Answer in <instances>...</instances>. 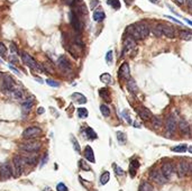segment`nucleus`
Returning <instances> with one entry per match:
<instances>
[{"label":"nucleus","instance_id":"17","mask_svg":"<svg viewBox=\"0 0 192 191\" xmlns=\"http://www.w3.org/2000/svg\"><path fill=\"white\" fill-rule=\"evenodd\" d=\"M161 30H162V35L169 37V38H174L175 37V28L170 25H165V24H161Z\"/></svg>","mask_w":192,"mask_h":191},{"label":"nucleus","instance_id":"34","mask_svg":"<svg viewBox=\"0 0 192 191\" xmlns=\"http://www.w3.org/2000/svg\"><path fill=\"white\" fill-rule=\"evenodd\" d=\"M109 179H110V173L108 172V171H105V172L101 174V176H100V183L106 184L108 181H109Z\"/></svg>","mask_w":192,"mask_h":191},{"label":"nucleus","instance_id":"57","mask_svg":"<svg viewBox=\"0 0 192 191\" xmlns=\"http://www.w3.org/2000/svg\"><path fill=\"white\" fill-rule=\"evenodd\" d=\"M189 173L192 175V162L190 163V166H189Z\"/></svg>","mask_w":192,"mask_h":191},{"label":"nucleus","instance_id":"60","mask_svg":"<svg viewBox=\"0 0 192 191\" xmlns=\"http://www.w3.org/2000/svg\"><path fill=\"white\" fill-rule=\"evenodd\" d=\"M149 1H152L153 4H159V0H149Z\"/></svg>","mask_w":192,"mask_h":191},{"label":"nucleus","instance_id":"63","mask_svg":"<svg viewBox=\"0 0 192 191\" xmlns=\"http://www.w3.org/2000/svg\"><path fill=\"white\" fill-rule=\"evenodd\" d=\"M1 75H2V73H1V72H0V77H1Z\"/></svg>","mask_w":192,"mask_h":191},{"label":"nucleus","instance_id":"6","mask_svg":"<svg viewBox=\"0 0 192 191\" xmlns=\"http://www.w3.org/2000/svg\"><path fill=\"white\" fill-rule=\"evenodd\" d=\"M57 66L63 73L69 74L72 72V64L65 56H60L57 60Z\"/></svg>","mask_w":192,"mask_h":191},{"label":"nucleus","instance_id":"51","mask_svg":"<svg viewBox=\"0 0 192 191\" xmlns=\"http://www.w3.org/2000/svg\"><path fill=\"white\" fill-rule=\"evenodd\" d=\"M8 66H9V69H10L11 71H14V72H15L16 74H18V75H22V73H20V72H19V71L17 70V69H16V68H14V66L11 65V64H9Z\"/></svg>","mask_w":192,"mask_h":191},{"label":"nucleus","instance_id":"64","mask_svg":"<svg viewBox=\"0 0 192 191\" xmlns=\"http://www.w3.org/2000/svg\"><path fill=\"white\" fill-rule=\"evenodd\" d=\"M0 62H1V63H2V61H1V60H0Z\"/></svg>","mask_w":192,"mask_h":191},{"label":"nucleus","instance_id":"29","mask_svg":"<svg viewBox=\"0 0 192 191\" xmlns=\"http://www.w3.org/2000/svg\"><path fill=\"white\" fill-rule=\"evenodd\" d=\"M100 80L101 82H104L106 85H111L112 83V78L109 73H102L100 75Z\"/></svg>","mask_w":192,"mask_h":191},{"label":"nucleus","instance_id":"61","mask_svg":"<svg viewBox=\"0 0 192 191\" xmlns=\"http://www.w3.org/2000/svg\"><path fill=\"white\" fill-rule=\"evenodd\" d=\"M184 20H185L187 23H188L189 25H191V26H192V22H191V20H189V19H184Z\"/></svg>","mask_w":192,"mask_h":191},{"label":"nucleus","instance_id":"28","mask_svg":"<svg viewBox=\"0 0 192 191\" xmlns=\"http://www.w3.org/2000/svg\"><path fill=\"white\" fill-rule=\"evenodd\" d=\"M179 37H180L181 40H192V33H190L188 30H180V32H179Z\"/></svg>","mask_w":192,"mask_h":191},{"label":"nucleus","instance_id":"35","mask_svg":"<svg viewBox=\"0 0 192 191\" xmlns=\"http://www.w3.org/2000/svg\"><path fill=\"white\" fill-rule=\"evenodd\" d=\"M100 111H101V114L104 117H109V115H110V109H109V107L107 105H101L100 106Z\"/></svg>","mask_w":192,"mask_h":191},{"label":"nucleus","instance_id":"7","mask_svg":"<svg viewBox=\"0 0 192 191\" xmlns=\"http://www.w3.org/2000/svg\"><path fill=\"white\" fill-rule=\"evenodd\" d=\"M42 134V129L37 126H30L28 128H26L22 133V137L26 138V140H30L34 137H37Z\"/></svg>","mask_w":192,"mask_h":191},{"label":"nucleus","instance_id":"9","mask_svg":"<svg viewBox=\"0 0 192 191\" xmlns=\"http://www.w3.org/2000/svg\"><path fill=\"white\" fill-rule=\"evenodd\" d=\"M177 128V119L174 117V115H170L167 119H166V132L169 133L170 135L174 134L175 130Z\"/></svg>","mask_w":192,"mask_h":191},{"label":"nucleus","instance_id":"50","mask_svg":"<svg viewBox=\"0 0 192 191\" xmlns=\"http://www.w3.org/2000/svg\"><path fill=\"white\" fill-rule=\"evenodd\" d=\"M75 1L77 0H63V2L65 5H67V6H72V5L75 4Z\"/></svg>","mask_w":192,"mask_h":191},{"label":"nucleus","instance_id":"31","mask_svg":"<svg viewBox=\"0 0 192 191\" xmlns=\"http://www.w3.org/2000/svg\"><path fill=\"white\" fill-rule=\"evenodd\" d=\"M139 191H154V188H153V186H152L149 182H146V181H144L143 183L140 184Z\"/></svg>","mask_w":192,"mask_h":191},{"label":"nucleus","instance_id":"45","mask_svg":"<svg viewBox=\"0 0 192 191\" xmlns=\"http://www.w3.org/2000/svg\"><path fill=\"white\" fill-rule=\"evenodd\" d=\"M56 190L57 191H67L69 189H67V187L65 186V184H63L62 182H61V183H59L57 186H56Z\"/></svg>","mask_w":192,"mask_h":191},{"label":"nucleus","instance_id":"30","mask_svg":"<svg viewBox=\"0 0 192 191\" xmlns=\"http://www.w3.org/2000/svg\"><path fill=\"white\" fill-rule=\"evenodd\" d=\"M106 15H105V12L102 10H98V11H94V14H93V19L96 20V22H101V20H104Z\"/></svg>","mask_w":192,"mask_h":191},{"label":"nucleus","instance_id":"3","mask_svg":"<svg viewBox=\"0 0 192 191\" xmlns=\"http://www.w3.org/2000/svg\"><path fill=\"white\" fill-rule=\"evenodd\" d=\"M70 23L72 27L74 30H77V33H80L82 30V22L80 20V14L77 9H73V10L70 12Z\"/></svg>","mask_w":192,"mask_h":191},{"label":"nucleus","instance_id":"14","mask_svg":"<svg viewBox=\"0 0 192 191\" xmlns=\"http://www.w3.org/2000/svg\"><path fill=\"white\" fill-rule=\"evenodd\" d=\"M35 97L34 96H30V97H28V98H26L25 99V101L22 102V114H28L30 111V109L34 107V103H35Z\"/></svg>","mask_w":192,"mask_h":191},{"label":"nucleus","instance_id":"20","mask_svg":"<svg viewBox=\"0 0 192 191\" xmlns=\"http://www.w3.org/2000/svg\"><path fill=\"white\" fill-rule=\"evenodd\" d=\"M138 115H139V117L143 120H151L152 117H153L151 111L148 110V109H146V108H144V107H140L139 109H138Z\"/></svg>","mask_w":192,"mask_h":191},{"label":"nucleus","instance_id":"40","mask_svg":"<svg viewBox=\"0 0 192 191\" xmlns=\"http://www.w3.org/2000/svg\"><path fill=\"white\" fill-rule=\"evenodd\" d=\"M79 165H80V168H81L82 170H84V171H91L90 165H89L84 160H80V162H79Z\"/></svg>","mask_w":192,"mask_h":191},{"label":"nucleus","instance_id":"25","mask_svg":"<svg viewBox=\"0 0 192 191\" xmlns=\"http://www.w3.org/2000/svg\"><path fill=\"white\" fill-rule=\"evenodd\" d=\"M152 121V126L154 127V128H161L163 125V120L161 117H156V116H153L151 119Z\"/></svg>","mask_w":192,"mask_h":191},{"label":"nucleus","instance_id":"43","mask_svg":"<svg viewBox=\"0 0 192 191\" xmlns=\"http://www.w3.org/2000/svg\"><path fill=\"white\" fill-rule=\"evenodd\" d=\"M46 83H47V85H50V87H55V88L60 87V83L57 82V81L51 80V79H48V80H46Z\"/></svg>","mask_w":192,"mask_h":191},{"label":"nucleus","instance_id":"27","mask_svg":"<svg viewBox=\"0 0 192 191\" xmlns=\"http://www.w3.org/2000/svg\"><path fill=\"white\" fill-rule=\"evenodd\" d=\"M72 98H73V99L79 103H85L87 102V98H85L82 93H79V92H74L73 95H72Z\"/></svg>","mask_w":192,"mask_h":191},{"label":"nucleus","instance_id":"52","mask_svg":"<svg viewBox=\"0 0 192 191\" xmlns=\"http://www.w3.org/2000/svg\"><path fill=\"white\" fill-rule=\"evenodd\" d=\"M174 1H175V2H177V5H180V6H182V5L184 4L185 0H174Z\"/></svg>","mask_w":192,"mask_h":191},{"label":"nucleus","instance_id":"10","mask_svg":"<svg viewBox=\"0 0 192 191\" xmlns=\"http://www.w3.org/2000/svg\"><path fill=\"white\" fill-rule=\"evenodd\" d=\"M11 175H12V170H11L9 163H7V162L1 163V164H0V176H1L4 180H7Z\"/></svg>","mask_w":192,"mask_h":191},{"label":"nucleus","instance_id":"62","mask_svg":"<svg viewBox=\"0 0 192 191\" xmlns=\"http://www.w3.org/2000/svg\"><path fill=\"white\" fill-rule=\"evenodd\" d=\"M188 150H189V152H190V153H192V146H190V147H189Z\"/></svg>","mask_w":192,"mask_h":191},{"label":"nucleus","instance_id":"12","mask_svg":"<svg viewBox=\"0 0 192 191\" xmlns=\"http://www.w3.org/2000/svg\"><path fill=\"white\" fill-rule=\"evenodd\" d=\"M118 75L120 79L122 80H129L130 79V69H129V65H128V63H122V66L119 68V71H118Z\"/></svg>","mask_w":192,"mask_h":191},{"label":"nucleus","instance_id":"26","mask_svg":"<svg viewBox=\"0 0 192 191\" xmlns=\"http://www.w3.org/2000/svg\"><path fill=\"white\" fill-rule=\"evenodd\" d=\"M83 135H85L88 138H90V140H96L97 137H98V136H97V133L94 132L92 128H90V127H87V128H85V130L83 132Z\"/></svg>","mask_w":192,"mask_h":191},{"label":"nucleus","instance_id":"22","mask_svg":"<svg viewBox=\"0 0 192 191\" xmlns=\"http://www.w3.org/2000/svg\"><path fill=\"white\" fill-rule=\"evenodd\" d=\"M139 168V162L137 161V160H133V161L130 162L129 164V173H130V176H135L136 175V172L137 170Z\"/></svg>","mask_w":192,"mask_h":191},{"label":"nucleus","instance_id":"18","mask_svg":"<svg viewBox=\"0 0 192 191\" xmlns=\"http://www.w3.org/2000/svg\"><path fill=\"white\" fill-rule=\"evenodd\" d=\"M177 128H179V132L181 135L184 136H190L191 135V132H190V126L185 120H181L177 125Z\"/></svg>","mask_w":192,"mask_h":191},{"label":"nucleus","instance_id":"2","mask_svg":"<svg viewBox=\"0 0 192 191\" xmlns=\"http://www.w3.org/2000/svg\"><path fill=\"white\" fill-rule=\"evenodd\" d=\"M12 165H14V172H15V176H19L24 171V168L26 165V161L24 156L20 155H15L12 158Z\"/></svg>","mask_w":192,"mask_h":191},{"label":"nucleus","instance_id":"11","mask_svg":"<svg viewBox=\"0 0 192 191\" xmlns=\"http://www.w3.org/2000/svg\"><path fill=\"white\" fill-rule=\"evenodd\" d=\"M189 166H190V163H188L187 161H180L177 163V175L180 178H183L189 173Z\"/></svg>","mask_w":192,"mask_h":191},{"label":"nucleus","instance_id":"54","mask_svg":"<svg viewBox=\"0 0 192 191\" xmlns=\"http://www.w3.org/2000/svg\"><path fill=\"white\" fill-rule=\"evenodd\" d=\"M9 59H10L11 62H16V63L18 62V60H17V59H16V57H15V56H14V54H12V56H10Z\"/></svg>","mask_w":192,"mask_h":191},{"label":"nucleus","instance_id":"42","mask_svg":"<svg viewBox=\"0 0 192 191\" xmlns=\"http://www.w3.org/2000/svg\"><path fill=\"white\" fill-rule=\"evenodd\" d=\"M112 59H114V53H112V51H109L107 53V55H106V61H107L108 64L112 63Z\"/></svg>","mask_w":192,"mask_h":191},{"label":"nucleus","instance_id":"47","mask_svg":"<svg viewBox=\"0 0 192 191\" xmlns=\"http://www.w3.org/2000/svg\"><path fill=\"white\" fill-rule=\"evenodd\" d=\"M10 50H11V52L14 53V55H17V54H18V48L16 47V45L14 44V43H11L10 44Z\"/></svg>","mask_w":192,"mask_h":191},{"label":"nucleus","instance_id":"24","mask_svg":"<svg viewBox=\"0 0 192 191\" xmlns=\"http://www.w3.org/2000/svg\"><path fill=\"white\" fill-rule=\"evenodd\" d=\"M99 95L100 97L102 98V99L105 100V101H111V98H110V92H109V90H108L107 88H102L99 90Z\"/></svg>","mask_w":192,"mask_h":191},{"label":"nucleus","instance_id":"58","mask_svg":"<svg viewBox=\"0 0 192 191\" xmlns=\"http://www.w3.org/2000/svg\"><path fill=\"white\" fill-rule=\"evenodd\" d=\"M134 125H135V127H137V128H139L140 127V124L138 123V121H135V123H134Z\"/></svg>","mask_w":192,"mask_h":191},{"label":"nucleus","instance_id":"55","mask_svg":"<svg viewBox=\"0 0 192 191\" xmlns=\"http://www.w3.org/2000/svg\"><path fill=\"white\" fill-rule=\"evenodd\" d=\"M47 161V155H45L44 156V158H43V161H42V163H41V166H43L45 164V162Z\"/></svg>","mask_w":192,"mask_h":191},{"label":"nucleus","instance_id":"38","mask_svg":"<svg viewBox=\"0 0 192 191\" xmlns=\"http://www.w3.org/2000/svg\"><path fill=\"white\" fill-rule=\"evenodd\" d=\"M107 4L114 8V9H119L120 8V1L119 0H107Z\"/></svg>","mask_w":192,"mask_h":191},{"label":"nucleus","instance_id":"41","mask_svg":"<svg viewBox=\"0 0 192 191\" xmlns=\"http://www.w3.org/2000/svg\"><path fill=\"white\" fill-rule=\"evenodd\" d=\"M112 166H114V170L117 175H125V172H124V170H122V168H119V166L116 165V164H114Z\"/></svg>","mask_w":192,"mask_h":191},{"label":"nucleus","instance_id":"49","mask_svg":"<svg viewBox=\"0 0 192 191\" xmlns=\"http://www.w3.org/2000/svg\"><path fill=\"white\" fill-rule=\"evenodd\" d=\"M97 5H99V1H98V0H92L91 4H90V8H91V9H94V8L97 7Z\"/></svg>","mask_w":192,"mask_h":191},{"label":"nucleus","instance_id":"53","mask_svg":"<svg viewBox=\"0 0 192 191\" xmlns=\"http://www.w3.org/2000/svg\"><path fill=\"white\" fill-rule=\"evenodd\" d=\"M167 18L172 19V20H173V22H175L177 24H180V25H181V22H180V20H177V19H175V18H173V17H170V16H167Z\"/></svg>","mask_w":192,"mask_h":191},{"label":"nucleus","instance_id":"39","mask_svg":"<svg viewBox=\"0 0 192 191\" xmlns=\"http://www.w3.org/2000/svg\"><path fill=\"white\" fill-rule=\"evenodd\" d=\"M71 141H72V144H73V148L75 152H78V153H80L81 152V148H80V145H79V142L78 140L74 137V136H72L71 137Z\"/></svg>","mask_w":192,"mask_h":191},{"label":"nucleus","instance_id":"44","mask_svg":"<svg viewBox=\"0 0 192 191\" xmlns=\"http://www.w3.org/2000/svg\"><path fill=\"white\" fill-rule=\"evenodd\" d=\"M6 54H7V48H6L4 43H0V55L5 56Z\"/></svg>","mask_w":192,"mask_h":191},{"label":"nucleus","instance_id":"8","mask_svg":"<svg viewBox=\"0 0 192 191\" xmlns=\"http://www.w3.org/2000/svg\"><path fill=\"white\" fill-rule=\"evenodd\" d=\"M149 178H151V180H153L157 184H164L166 181H167L165 179V176L162 174L161 170H157V169L152 170L151 173H149Z\"/></svg>","mask_w":192,"mask_h":191},{"label":"nucleus","instance_id":"13","mask_svg":"<svg viewBox=\"0 0 192 191\" xmlns=\"http://www.w3.org/2000/svg\"><path fill=\"white\" fill-rule=\"evenodd\" d=\"M136 48V40H134L133 37H126L124 40V54L125 53H130Z\"/></svg>","mask_w":192,"mask_h":191},{"label":"nucleus","instance_id":"23","mask_svg":"<svg viewBox=\"0 0 192 191\" xmlns=\"http://www.w3.org/2000/svg\"><path fill=\"white\" fill-rule=\"evenodd\" d=\"M127 89L129 90V92H132L134 95H136L137 92H138V87H137L136 82L133 79H129V80L127 81Z\"/></svg>","mask_w":192,"mask_h":191},{"label":"nucleus","instance_id":"19","mask_svg":"<svg viewBox=\"0 0 192 191\" xmlns=\"http://www.w3.org/2000/svg\"><path fill=\"white\" fill-rule=\"evenodd\" d=\"M10 97L15 100H24V91L18 87H15L10 92Z\"/></svg>","mask_w":192,"mask_h":191},{"label":"nucleus","instance_id":"48","mask_svg":"<svg viewBox=\"0 0 192 191\" xmlns=\"http://www.w3.org/2000/svg\"><path fill=\"white\" fill-rule=\"evenodd\" d=\"M187 9L190 14H192V0H187Z\"/></svg>","mask_w":192,"mask_h":191},{"label":"nucleus","instance_id":"46","mask_svg":"<svg viewBox=\"0 0 192 191\" xmlns=\"http://www.w3.org/2000/svg\"><path fill=\"white\" fill-rule=\"evenodd\" d=\"M122 116H124V118H125V120L128 123V124H132V118H130V116L128 115V113L127 111H122Z\"/></svg>","mask_w":192,"mask_h":191},{"label":"nucleus","instance_id":"32","mask_svg":"<svg viewBox=\"0 0 192 191\" xmlns=\"http://www.w3.org/2000/svg\"><path fill=\"white\" fill-rule=\"evenodd\" d=\"M152 32L155 36H162V30H161V24H154L152 26Z\"/></svg>","mask_w":192,"mask_h":191},{"label":"nucleus","instance_id":"1","mask_svg":"<svg viewBox=\"0 0 192 191\" xmlns=\"http://www.w3.org/2000/svg\"><path fill=\"white\" fill-rule=\"evenodd\" d=\"M22 62L25 63L27 66H29L32 70H36L38 71V72H44L45 71L44 68H43L41 64H38V63H37L29 54H27V53H22Z\"/></svg>","mask_w":192,"mask_h":191},{"label":"nucleus","instance_id":"21","mask_svg":"<svg viewBox=\"0 0 192 191\" xmlns=\"http://www.w3.org/2000/svg\"><path fill=\"white\" fill-rule=\"evenodd\" d=\"M84 158H87L89 162H91V163H94V162H96L92 147L89 146V145L88 146H85V148H84Z\"/></svg>","mask_w":192,"mask_h":191},{"label":"nucleus","instance_id":"16","mask_svg":"<svg viewBox=\"0 0 192 191\" xmlns=\"http://www.w3.org/2000/svg\"><path fill=\"white\" fill-rule=\"evenodd\" d=\"M135 25H136V28L138 30V33H139L140 38L142 40L146 38L148 36V34H149V30H151L147 24H145V23H136Z\"/></svg>","mask_w":192,"mask_h":191},{"label":"nucleus","instance_id":"5","mask_svg":"<svg viewBox=\"0 0 192 191\" xmlns=\"http://www.w3.org/2000/svg\"><path fill=\"white\" fill-rule=\"evenodd\" d=\"M15 87V82L11 79V77H9L8 74H4L2 75V81H1V85H0L1 91L4 93H9Z\"/></svg>","mask_w":192,"mask_h":191},{"label":"nucleus","instance_id":"33","mask_svg":"<svg viewBox=\"0 0 192 191\" xmlns=\"http://www.w3.org/2000/svg\"><path fill=\"white\" fill-rule=\"evenodd\" d=\"M187 150H188V146H187L185 144H180V145H177V146L172 147V151L177 152V153H184Z\"/></svg>","mask_w":192,"mask_h":191},{"label":"nucleus","instance_id":"4","mask_svg":"<svg viewBox=\"0 0 192 191\" xmlns=\"http://www.w3.org/2000/svg\"><path fill=\"white\" fill-rule=\"evenodd\" d=\"M41 143L38 142H27V143L20 144L19 145V150L22 152H26V153H36L41 150Z\"/></svg>","mask_w":192,"mask_h":191},{"label":"nucleus","instance_id":"56","mask_svg":"<svg viewBox=\"0 0 192 191\" xmlns=\"http://www.w3.org/2000/svg\"><path fill=\"white\" fill-rule=\"evenodd\" d=\"M37 113H38V114L41 115V114H43V113H44V108H38V111H37Z\"/></svg>","mask_w":192,"mask_h":191},{"label":"nucleus","instance_id":"59","mask_svg":"<svg viewBox=\"0 0 192 191\" xmlns=\"http://www.w3.org/2000/svg\"><path fill=\"white\" fill-rule=\"evenodd\" d=\"M35 79H36L37 81H39V83H43V80H42L41 78H38V77H35Z\"/></svg>","mask_w":192,"mask_h":191},{"label":"nucleus","instance_id":"37","mask_svg":"<svg viewBox=\"0 0 192 191\" xmlns=\"http://www.w3.org/2000/svg\"><path fill=\"white\" fill-rule=\"evenodd\" d=\"M117 140H118V142L122 145H124V144L127 142V137H126V134L122 132H117Z\"/></svg>","mask_w":192,"mask_h":191},{"label":"nucleus","instance_id":"15","mask_svg":"<svg viewBox=\"0 0 192 191\" xmlns=\"http://www.w3.org/2000/svg\"><path fill=\"white\" fill-rule=\"evenodd\" d=\"M161 172L164 176H165V179H171L172 175H173L174 173V166L171 164V163H163L162 164V168H161Z\"/></svg>","mask_w":192,"mask_h":191},{"label":"nucleus","instance_id":"36","mask_svg":"<svg viewBox=\"0 0 192 191\" xmlns=\"http://www.w3.org/2000/svg\"><path fill=\"white\" fill-rule=\"evenodd\" d=\"M88 110H87V108H83V107H80L78 109V116L79 118H81V119H84V118L88 117Z\"/></svg>","mask_w":192,"mask_h":191}]
</instances>
